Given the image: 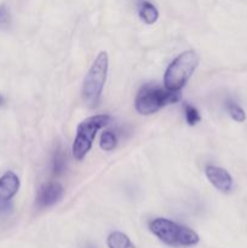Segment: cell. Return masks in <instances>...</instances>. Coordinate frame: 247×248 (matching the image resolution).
<instances>
[{"instance_id":"cell-1","label":"cell","mask_w":247,"mask_h":248,"mask_svg":"<svg viewBox=\"0 0 247 248\" xmlns=\"http://www.w3.org/2000/svg\"><path fill=\"white\" fill-rule=\"evenodd\" d=\"M149 230L167 246L191 247L200 241L193 229L166 218H155L149 223Z\"/></svg>"},{"instance_id":"cell-2","label":"cell","mask_w":247,"mask_h":248,"mask_svg":"<svg viewBox=\"0 0 247 248\" xmlns=\"http://www.w3.org/2000/svg\"><path fill=\"white\" fill-rule=\"evenodd\" d=\"M109 58L106 51H101L92 63L82 82V98L90 108H96L101 102L103 87L108 75Z\"/></svg>"},{"instance_id":"cell-3","label":"cell","mask_w":247,"mask_h":248,"mask_svg":"<svg viewBox=\"0 0 247 248\" xmlns=\"http://www.w3.org/2000/svg\"><path fill=\"white\" fill-rule=\"evenodd\" d=\"M182 99L181 91H172L155 85H143L135 99V108L142 115H152L167 104L177 103Z\"/></svg>"},{"instance_id":"cell-4","label":"cell","mask_w":247,"mask_h":248,"mask_svg":"<svg viewBox=\"0 0 247 248\" xmlns=\"http://www.w3.org/2000/svg\"><path fill=\"white\" fill-rule=\"evenodd\" d=\"M199 64V56L195 51L186 50L177 56L167 67L164 75V85L167 90L181 91Z\"/></svg>"},{"instance_id":"cell-5","label":"cell","mask_w":247,"mask_h":248,"mask_svg":"<svg viewBox=\"0 0 247 248\" xmlns=\"http://www.w3.org/2000/svg\"><path fill=\"white\" fill-rule=\"evenodd\" d=\"M110 121L111 118L106 114L90 116V118L82 120L77 128V136H75L72 148L73 156L79 161L84 159L87 153L91 150L92 143H93L97 132L102 127L110 124Z\"/></svg>"},{"instance_id":"cell-6","label":"cell","mask_w":247,"mask_h":248,"mask_svg":"<svg viewBox=\"0 0 247 248\" xmlns=\"http://www.w3.org/2000/svg\"><path fill=\"white\" fill-rule=\"evenodd\" d=\"M63 196V186L57 182H48L39 188L35 198L38 208H47L57 203Z\"/></svg>"},{"instance_id":"cell-7","label":"cell","mask_w":247,"mask_h":248,"mask_svg":"<svg viewBox=\"0 0 247 248\" xmlns=\"http://www.w3.org/2000/svg\"><path fill=\"white\" fill-rule=\"evenodd\" d=\"M205 173L210 183L220 193L229 194L234 188V181L227 170L222 167L208 165L205 170Z\"/></svg>"},{"instance_id":"cell-8","label":"cell","mask_w":247,"mask_h":248,"mask_svg":"<svg viewBox=\"0 0 247 248\" xmlns=\"http://www.w3.org/2000/svg\"><path fill=\"white\" fill-rule=\"evenodd\" d=\"M19 178L16 173L9 171L0 177V211L7 210L10 200L19 189Z\"/></svg>"},{"instance_id":"cell-9","label":"cell","mask_w":247,"mask_h":248,"mask_svg":"<svg viewBox=\"0 0 247 248\" xmlns=\"http://www.w3.org/2000/svg\"><path fill=\"white\" fill-rule=\"evenodd\" d=\"M109 248H136L130 237L121 232H113L107 237Z\"/></svg>"},{"instance_id":"cell-10","label":"cell","mask_w":247,"mask_h":248,"mask_svg":"<svg viewBox=\"0 0 247 248\" xmlns=\"http://www.w3.org/2000/svg\"><path fill=\"white\" fill-rule=\"evenodd\" d=\"M139 17L144 23L153 24L159 18V11L149 1H143L139 6Z\"/></svg>"},{"instance_id":"cell-11","label":"cell","mask_w":247,"mask_h":248,"mask_svg":"<svg viewBox=\"0 0 247 248\" xmlns=\"http://www.w3.org/2000/svg\"><path fill=\"white\" fill-rule=\"evenodd\" d=\"M65 165H67V156L61 148H57L52 156V173L55 176L62 174L65 170Z\"/></svg>"},{"instance_id":"cell-12","label":"cell","mask_w":247,"mask_h":248,"mask_svg":"<svg viewBox=\"0 0 247 248\" xmlns=\"http://www.w3.org/2000/svg\"><path fill=\"white\" fill-rule=\"evenodd\" d=\"M116 143H118V138H116L115 133H113L111 131H104L102 133L99 145L104 152H111L116 147Z\"/></svg>"},{"instance_id":"cell-13","label":"cell","mask_w":247,"mask_h":248,"mask_svg":"<svg viewBox=\"0 0 247 248\" xmlns=\"http://www.w3.org/2000/svg\"><path fill=\"white\" fill-rule=\"evenodd\" d=\"M227 109L228 111H229L230 116H232L235 121H237V123H244V121L246 120V113H245L244 109H242L236 102L232 101V99L228 101Z\"/></svg>"},{"instance_id":"cell-14","label":"cell","mask_w":247,"mask_h":248,"mask_svg":"<svg viewBox=\"0 0 247 248\" xmlns=\"http://www.w3.org/2000/svg\"><path fill=\"white\" fill-rule=\"evenodd\" d=\"M184 114H185V120L189 126H195L201 121V115L198 109L189 103H184Z\"/></svg>"},{"instance_id":"cell-15","label":"cell","mask_w":247,"mask_h":248,"mask_svg":"<svg viewBox=\"0 0 247 248\" xmlns=\"http://www.w3.org/2000/svg\"><path fill=\"white\" fill-rule=\"evenodd\" d=\"M10 21V15L9 10H7L6 5L0 4V26L5 27L9 24Z\"/></svg>"},{"instance_id":"cell-16","label":"cell","mask_w":247,"mask_h":248,"mask_svg":"<svg viewBox=\"0 0 247 248\" xmlns=\"http://www.w3.org/2000/svg\"><path fill=\"white\" fill-rule=\"evenodd\" d=\"M5 104V98L2 97V94H0V107H2Z\"/></svg>"}]
</instances>
